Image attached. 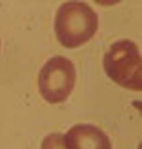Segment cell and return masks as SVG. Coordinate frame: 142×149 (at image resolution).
<instances>
[{
    "mask_svg": "<svg viewBox=\"0 0 142 149\" xmlns=\"http://www.w3.org/2000/svg\"><path fill=\"white\" fill-rule=\"evenodd\" d=\"M41 149H67L64 135L60 133H52L44 137Z\"/></svg>",
    "mask_w": 142,
    "mask_h": 149,
    "instance_id": "cell-5",
    "label": "cell"
},
{
    "mask_svg": "<svg viewBox=\"0 0 142 149\" xmlns=\"http://www.w3.org/2000/svg\"><path fill=\"white\" fill-rule=\"evenodd\" d=\"M64 137L67 149H112L109 137L93 125H74Z\"/></svg>",
    "mask_w": 142,
    "mask_h": 149,
    "instance_id": "cell-4",
    "label": "cell"
},
{
    "mask_svg": "<svg viewBox=\"0 0 142 149\" xmlns=\"http://www.w3.org/2000/svg\"><path fill=\"white\" fill-rule=\"evenodd\" d=\"M76 79L74 64L67 58L56 56L45 63L38 76L39 91L51 104L67 99L74 88Z\"/></svg>",
    "mask_w": 142,
    "mask_h": 149,
    "instance_id": "cell-3",
    "label": "cell"
},
{
    "mask_svg": "<svg viewBox=\"0 0 142 149\" xmlns=\"http://www.w3.org/2000/svg\"><path fill=\"white\" fill-rule=\"evenodd\" d=\"M98 27L97 13L85 2H66L56 13V36L65 47H78L86 43L94 35Z\"/></svg>",
    "mask_w": 142,
    "mask_h": 149,
    "instance_id": "cell-1",
    "label": "cell"
},
{
    "mask_svg": "<svg viewBox=\"0 0 142 149\" xmlns=\"http://www.w3.org/2000/svg\"><path fill=\"white\" fill-rule=\"evenodd\" d=\"M103 66L108 76L119 86L142 91V57L134 42L123 39L112 44L104 56Z\"/></svg>",
    "mask_w": 142,
    "mask_h": 149,
    "instance_id": "cell-2",
    "label": "cell"
}]
</instances>
